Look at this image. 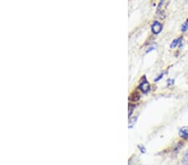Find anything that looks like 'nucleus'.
Instances as JSON below:
<instances>
[{"label": "nucleus", "mask_w": 188, "mask_h": 165, "mask_svg": "<svg viewBox=\"0 0 188 165\" xmlns=\"http://www.w3.org/2000/svg\"><path fill=\"white\" fill-rule=\"evenodd\" d=\"M188 29V19H186V21L184 23L182 26H181V31L182 32H186Z\"/></svg>", "instance_id": "obj_6"}, {"label": "nucleus", "mask_w": 188, "mask_h": 165, "mask_svg": "<svg viewBox=\"0 0 188 165\" xmlns=\"http://www.w3.org/2000/svg\"><path fill=\"white\" fill-rule=\"evenodd\" d=\"M140 89L143 93H147L150 91V84L149 82L147 80H145L144 82H142L140 85Z\"/></svg>", "instance_id": "obj_2"}, {"label": "nucleus", "mask_w": 188, "mask_h": 165, "mask_svg": "<svg viewBox=\"0 0 188 165\" xmlns=\"http://www.w3.org/2000/svg\"><path fill=\"white\" fill-rule=\"evenodd\" d=\"M167 82H168V85L169 84H173L174 80H173V79H168V80H167Z\"/></svg>", "instance_id": "obj_9"}, {"label": "nucleus", "mask_w": 188, "mask_h": 165, "mask_svg": "<svg viewBox=\"0 0 188 165\" xmlns=\"http://www.w3.org/2000/svg\"><path fill=\"white\" fill-rule=\"evenodd\" d=\"M164 1H165V0H161V3H160V4H159V8H161V5L163 4Z\"/></svg>", "instance_id": "obj_11"}, {"label": "nucleus", "mask_w": 188, "mask_h": 165, "mask_svg": "<svg viewBox=\"0 0 188 165\" xmlns=\"http://www.w3.org/2000/svg\"><path fill=\"white\" fill-rule=\"evenodd\" d=\"M181 38H179V39H175V40H173V42H172V43H171V49H174V48H176V47L179 44V43L181 42Z\"/></svg>", "instance_id": "obj_4"}, {"label": "nucleus", "mask_w": 188, "mask_h": 165, "mask_svg": "<svg viewBox=\"0 0 188 165\" xmlns=\"http://www.w3.org/2000/svg\"><path fill=\"white\" fill-rule=\"evenodd\" d=\"M138 148H140V151H141V153H146V149H145V148H144V146H141V145H139L138 146Z\"/></svg>", "instance_id": "obj_7"}, {"label": "nucleus", "mask_w": 188, "mask_h": 165, "mask_svg": "<svg viewBox=\"0 0 188 165\" xmlns=\"http://www.w3.org/2000/svg\"><path fill=\"white\" fill-rule=\"evenodd\" d=\"M162 30V25L159 22H154V24L152 26V31L153 34H160Z\"/></svg>", "instance_id": "obj_1"}, {"label": "nucleus", "mask_w": 188, "mask_h": 165, "mask_svg": "<svg viewBox=\"0 0 188 165\" xmlns=\"http://www.w3.org/2000/svg\"><path fill=\"white\" fill-rule=\"evenodd\" d=\"M182 163L185 165H188V150L184 154L183 158H182Z\"/></svg>", "instance_id": "obj_5"}, {"label": "nucleus", "mask_w": 188, "mask_h": 165, "mask_svg": "<svg viewBox=\"0 0 188 165\" xmlns=\"http://www.w3.org/2000/svg\"><path fill=\"white\" fill-rule=\"evenodd\" d=\"M179 136L181 137V138H184V139L188 138V127H182V128L179 130Z\"/></svg>", "instance_id": "obj_3"}, {"label": "nucleus", "mask_w": 188, "mask_h": 165, "mask_svg": "<svg viewBox=\"0 0 188 165\" xmlns=\"http://www.w3.org/2000/svg\"><path fill=\"white\" fill-rule=\"evenodd\" d=\"M154 49H155V47H152V48H150V49L147 51V53H149V52L152 51V50H154Z\"/></svg>", "instance_id": "obj_10"}, {"label": "nucleus", "mask_w": 188, "mask_h": 165, "mask_svg": "<svg viewBox=\"0 0 188 165\" xmlns=\"http://www.w3.org/2000/svg\"><path fill=\"white\" fill-rule=\"evenodd\" d=\"M162 77H163V73H161V74H160V75H159L158 77H157V78H155L154 81H155V82H157V81L160 80V79H161V78H162Z\"/></svg>", "instance_id": "obj_8"}]
</instances>
